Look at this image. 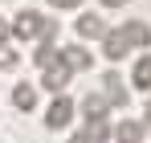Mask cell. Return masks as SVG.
I'll return each mask as SVG.
<instances>
[{"instance_id":"cell-1","label":"cell","mask_w":151,"mask_h":143,"mask_svg":"<svg viewBox=\"0 0 151 143\" xmlns=\"http://www.w3.org/2000/svg\"><path fill=\"white\" fill-rule=\"evenodd\" d=\"M41 29H45V17L37 8H21L8 21V37H17V41H41Z\"/></svg>"},{"instance_id":"cell-2","label":"cell","mask_w":151,"mask_h":143,"mask_svg":"<svg viewBox=\"0 0 151 143\" xmlns=\"http://www.w3.org/2000/svg\"><path fill=\"white\" fill-rule=\"evenodd\" d=\"M74 98L70 94H57L49 102V110H45V127H49V131H61V127H70V123H74Z\"/></svg>"},{"instance_id":"cell-3","label":"cell","mask_w":151,"mask_h":143,"mask_svg":"<svg viewBox=\"0 0 151 143\" xmlns=\"http://www.w3.org/2000/svg\"><path fill=\"white\" fill-rule=\"evenodd\" d=\"M57 61H61L70 74H82V70L94 66V53H90L86 45H61V49H57Z\"/></svg>"},{"instance_id":"cell-4","label":"cell","mask_w":151,"mask_h":143,"mask_svg":"<svg viewBox=\"0 0 151 143\" xmlns=\"http://www.w3.org/2000/svg\"><path fill=\"white\" fill-rule=\"evenodd\" d=\"M98 94L110 102V106H127V82H123V74H114V70H106L102 74V86H98Z\"/></svg>"},{"instance_id":"cell-5","label":"cell","mask_w":151,"mask_h":143,"mask_svg":"<svg viewBox=\"0 0 151 143\" xmlns=\"http://www.w3.org/2000/svg\"><path fill=\"white\" fill-rule=\"evenodd\" d=\"M70 78H74V74L65 70L61 61H53V66H45V70H41V86H45V90H53V94H65Z\"/></svg>"},{"instance_id":"cell-6","label":"cell","mask_w":151,"mask_h":143,"mask_svg":"<svg viewBox=\"0 0 151 143\" xmlns=\"http://www.w3.org/2000/svg\"><path fill=\"white\" fill-rule=\"evenodd\" d=\"M143 135H147L143 119H123L119 127H110V139H119V143H143Z\"/></svg>"},{"instance_id":"cell-7","label":"cell","mask_w":151,"mask_h":143,"mask_svg":"<svg viewBox=\"0 0 151 143\" xmlns=\"http://www.w3.org/2000/svg\"><path fill=\"white\" fill-rule=\"evenodd\" d=\"M119 33L127 37L131 49H151V25H147V21H127Z\"/></svg>"},{"instance_id":"cell-8","label":"cell","mask_w":151,"mask_h":143,"mask_svg":"<svg viewBox=\"0 0 151 143\" xmlns=\"http://www.w3.org/2000/svg\"><path fill=\"white\" fill-rule=\"evenodd\" d=\"M78 37H86V41H102V37H106V21L94 17V12H82V17H78Z\"/></svg>"},{"instance_id":"cell-9","label":"cell","mask_w":151,"mask_h":143,"mask_svg":"<svg viewBox=\"0 0 151 143\" xmlns=\"http://www.w3.org/2000/svg\"><path fill=\"white\" fill-rule=\"evenodd\" d=\"M127 37L123 33H119V29H106V37H102V53H106V57H110V61H123L127 57Z\"/></svg>"},{"instance_id":"cell-10","label":"cell","mask_w":151,"mask_h":143,"mask_svg":"<svg viewBox=\"0 0 151 143\" xmlns=\"http://www.w3.org/2000/svg\"><path fill=\"white\" fill-rule=\"evenodd\" d=\"M131 86L135 90H151V53H139L131 66Z\"/></svg>"},{"instance_id":"cell-11","label":"cell","mask_w":151,"mask_h":143,"mask_svg":"<svg viewBox=\"0 0 151 143\" xmlns=\"http://www.w3.org/2000/svg\"><path fill=\"white\" fill-rule=\"evenodd\" d=\"M12 106L29 115V110L37 106V86H33V82H17V86H12Z\"/></svg>"},{"instance_id":"cell-12","label":"cell","mask_w":151,"mask_h":143,"mask_svg":"<svg viewBox=\"0 0 151 143\" xmlns=\"http://www.w3.org/2000/svg\"><path fill=\"white\" fill-rule=\"evenodd\" d=\"M82 135H86L90 143H106V139H110V119H106V115H98V119H86Z\"/></svg>"},{"instance_id":"cell-13","label":"cell","mask_w":151,"mask_h":143,"mask_svg":"<svg viewBox=\"0 0 151 143\" xmlns=\"http://www.w3.org/2000/svg\"><path fill=\"white\" fill-rule=\"evenodd\" d=\"M106 110H110V102H106L98 90H90V94L82 98V115H86V119H98V115H106Z\"/></svg>"},{"instance_id":"cell-14","label":"cell","mask_w":151,"mask_h":143,"mask_svg":"<svg viewBox=\"0 0 151 143\" xmlns=\"http://www.w3.org/2000/svg\"><path fill=\"white\" fill-rule=\"evenodd\" d=\"M33 61H37L41 70H45V66H53V61H57V45H53V41H37V49H33Z\"/></svg>"},{"instance_id":"cell-15","label":"cell","mask_w":151,"mask_h":143,"mask_svg":"<svg viewBox=\"0 0 151 143\" xmlns=\"http://www.w3.org/2000/svg\"><path fill=\"white\" fill-rule=\"evenodd\" d=\"M21 66V53L8 45V41H0V70H17Z\"/></svg>"},{"instance_id":"cell-16","label":"cell","mask_w":151,"mask_h":143,"mask_svg":"<svg viewBox=\"0 0 151 143\" xmlns=\"http://www.w3.org/2000/svg\"><path fill=\"white\" fill-rule=\"evenodd\" d=\"M82 0H49V8H78Z\"/></svg>"},{"instance_id":"cell-17","label":"cell","mask_w":151,"mask_h":143,"mask_svg":"<svg viewBox=\"0 0 151 143\" xmlns=\"http://www.w3.org/2000/svg\"><path fill=\"white\" fill-rule=\"evenodd\" d=\"M0 41H8V17H0Z\"/></svg>"},{"instance_id":"cell-18","label":"cell","mask_w":151,"mask_h":143,"mask_svg":"<svg viewBox=\"0 0 151 143\" xmlns=\"http://www.w3.org/2000/svg\"><path fill=\"white\" fill-rule=\"evenodd\" d=\"M102 4H106V8H123L127 0H102Z\"/></svg>"}]
</instances>
